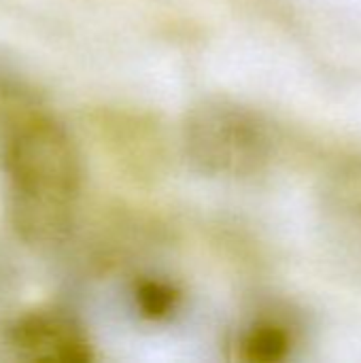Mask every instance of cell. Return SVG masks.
Listing matches in <instances>:
<instances>
[{
	"instance_id": "obj_1",
	"label": "cell",
	"mask_w": 361,
	"mask_h": 363,
	"mask_svg": "<svg viewBox=\"0 0 361 363\" xmlns=\"http://www.w3.org/2000/svg\"><path fill=\"white\" fill-rule=\"evenodd\" d=\"M0 149L15 230L34 245L60 240L81 194V157L68 130L34 100L4 91Z\"/></svg>"
},
{
	"instance_id": "obj_2",
	"label": "cell",
	"mask_w": 361,
	"mask_h": 363,
	"mask_svg": "<svg viewBox=\"0 0 361 363\" xmlns=\"http://www.w3.org/2000/svg\"><path fill=\"white\" fill-rule=\"evenodd\" d=\"M185 149L191 164L213 177H249L272 153L264 121L232 102L211 100L196 106L185 123Z\"/></svg>"
},
{
	"instance_id": "obj_3",
	"label": "cell",
	"mask_w": 361,
	"mask_h": 363,
	"mask_svg": "<svg viewBox=\"0 0 361 363\" xmlns=\"http://www.w3.org/2000/svg\"><path fill=\"white\" fill-rule=\"evenodd\" d=\"M11 349L28 362H85L89 345L81 328L62 313H34L11 330Z\"/></svg>"
},
{
	"instance_id": "obj_4",
	"label": "cell",
	"mask_w": 361,
	"mask_h": 363,
	"mask_svg": "<svg viewBox=\"0 0 361 363\" xmlns=\"http://www.w3.org/2000/svg\"><path fill=\"white\" fill-rule=\"evenodd\" d=\"M294 349V334L285 323L274 319H262L249 325L238 342L243 359L260 363L281 362Z\"/></svg>"
},
{
	"instance_id": "obj_5",
	"label": "cell",
	"mask_w": 361,
	"mask_h": 363,
	"mask_svg": "<svg viewBox=\"0 0 361 363\" xmlns=\"http://www.w3.org/2000/svg\"><path fill=\"white\" fill-rule=\"evenodd\" d=\"M330 198L338 228L351 232V238L361 245V170H349L343 174Z\"/></svg>"
},
{
	"instance_id": "obj_6",
	"label": "cell",
	"mask_w": 361,
	"mask_h": 363,
	"mask_svg": "<svg viewBox=\"0 0 361 363\" xmlns=\"http://www.w3.org/2000/svg\"><path fill=\"white\" fill-rule=\"evenodd\" d=\"M134 298H136V306L140 308V313L151 319L170 317V313L177 308V300H179L177 294L168 285L155 283V281L140 283Z\"/></svg>"
}]
</instances>
